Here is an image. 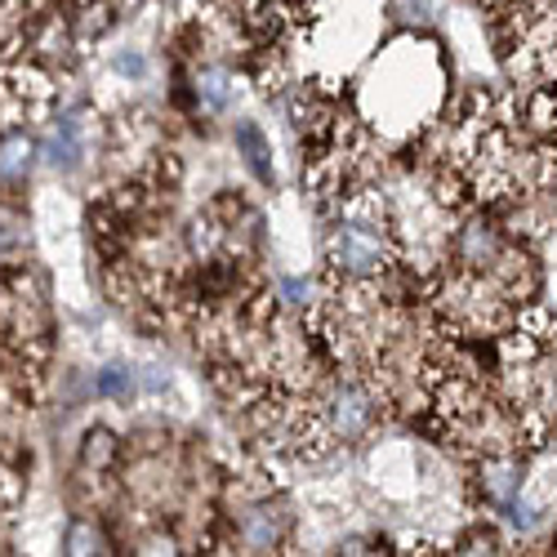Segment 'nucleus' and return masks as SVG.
Masks as SVG:
<instances>
[{"instance_id": "obj_4", "label": "nucleus", "mask_w": 557, "mask_h": 557, "mask_svg": "<svg viewBox=\"0 0 557 557\" xmlns=\"http://www.w3.org/2000/svg\"><path fill=\"white\" fill-rule=\"evenodd\" d=\"M232 72L227 67H201L197 72V103L206 108V112H227V103H232Z\"/></svg>"}, {"instance_id": "obj_10", "label": "nucleus", "mask_w": 557, "mask_h": 557, "mask_svg": "<svg viewBox=\"0 0 557 557\" xmlns=\"http://www.w3.org/2000/svg\"><path fill=\"white\" fill-rule=\"evenodd\" d=\"M10 495H14V486H10V473H0V508L10 504Z\"/></svg>"}, {"instance_id": "obj_8", "label": "nucleus", "mask_w": 557, "mask_h": 557, "mask_svg": "<svg viewBox=\"0 0 557 557\" xmlns=\"http://www.w3.org/2000/svg\"><path fill=\"white\" fill-rule=\"evenodd\" d=\"M67 553H108V540H103V531L95 522H72Z\"/></svg>"}, {"instance_id": "obj_5", "label": "nucleus", "mask_w": 557, "mask_h": 557, "mask_svg": "<svg viewBox=\"0 0 557 557\" xmlns=\"http://www.w3.org/2000/svg\"><path fill=\"white\" fill-rule=\"evenodd\" d=\"M237 148L246 152V165L255 170V178L259 183H272V148H268V138H263V129L255 125V121H242L237 125Z\"/></svg>"}, {"instance_id": "obj_2", "label": "nucleus", "mask_w": 557, "mask_h": 557, "mask_svg": "<svg viewBox=\"0 0 557 557\" xmlns=\"http://www.w3.org/2000/svg\"><path fill=\"white\" fill-rule=\"evenodd\" d=\"M85 157V125L76 116H59V129L50 138V165L54 170H76Z\"/></svg>"}, {"instance_id": "obj_6", "label": "nucleus", "mask_w": 557, "mask_h": 557, "mask_svg": "<svg viewBox=\"0 0 557 557\" xmlns=\"http://www.w3.org/2000/svg\"><path fill=\"white\" fill-rule=\"evenodd\" d=\"M32 165V138L23 129H5L0 134V178H18Z\"/></svg>"}, {"instance_id": "obj_9", "label": "nucleus", "mask_w": 557, "mask_h": 557, "mask_svg": "<svg viewBox=\"0 0 557 557\" xmlns=\"http://www.w3.org/2000/svg\"><path fill=\"white\" fill-rule=\"evenodd\" d=\"M121 76H129V81H144L148 76V59L138 54V50H129V54H116V63H112Z\"/></svg>"}, {"instance_id": "obj_3", "label": "nucleus", "mask_w": 557, "mask_h": 557, "mask_svg": "<svg viewBox=\"0 0 557 557\" xmlns=\"http://www.w3.org/2000/svg\"><path fill=\"white\" fill-rule=\"evenodd\" d=\"M116 459H121V442L108 429H89L81 437V469L85 473H108Z\"/></svg>"}, {"instance_id": "obj_7", "label": "nucleus", "mask_w": 557, "mask_h": 557, "mask_svg": "<svg viewBox=\"0 0 557 557\" xmlns=\"http://www.w3.org/2000/svg\"><path fill=\"white\" fill-rule=\"evenodd\" d=\"M95 393L99 397H112V401H129L134 397V375L125 366H103L99 380H95Z\"/></svg>"}, {"instance_id": "obj_1", "label": "nucleus", "mask_w": 557, "mask_h": 557, "mask_svg": "<svg viewBox=\"0 0 557 557\" xmlns=\"http://www.w3.org/2000/svg\"><path fill=\"white\" fill-rule=\"evenodd\" d=\"M326 259H331V276H344V282H380L393 263H401V242L375 193H361L344 206V219L331 232Z\"/></svg>"}]
</instances>
